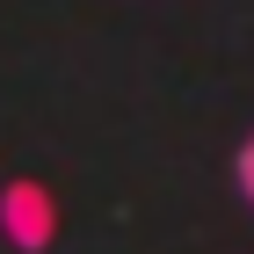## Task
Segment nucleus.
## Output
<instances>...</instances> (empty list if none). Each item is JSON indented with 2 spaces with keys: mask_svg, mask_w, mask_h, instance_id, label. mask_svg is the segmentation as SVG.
<instances>
[{
  "mask_svg": "<svg viewBox=\"0 0 254 254\" xmlns=\"http://www.w3.org/2000/svg\"><path fill=\"white\" fill-rule=\"evenodd\" d=\"M0 233L15 240L22 254H44L51 247V240H59V196L44 189V182H7V189H0Z\"/></svg>",
  "mask_w": 254,
  "mask_h": 254,
  "instance_id": "nucleus-1",
  "label": "nucleus"
},
{
  "mask_svg": "<svg viewBox=\"0 0 254 254\" xmlns=\"http://www.w3.org/2000/svg\"><path fill=\"white\" fill-rule=\"evenodd\" d=\"M233 175H240V196L254 203V131L240 138V160H233Z\"/></svg>",
  "mask_w": 254,
  "mask_h": 254,
  "instance_id": "nucleus-2",
  "label": "nucleus"
}]
</instances>
